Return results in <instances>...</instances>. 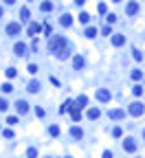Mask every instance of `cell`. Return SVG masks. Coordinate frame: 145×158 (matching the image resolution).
I'll return each mask as SVG.
<instances>
[{
    "mask_svg": "<svg viewBox=\"0 0 145 158\" xmlns=\"http://www.w3.org/2000/svg\"><path fill=\"white\" fill-rule=\"evenodd\" d=\"M49 51L53 55H57L59 59H66L70 55V42L66 38H62V35H55V38L49 40Z\"/></svg>",
    "mask_w": 145,
    "mask_h": 158,
    "instance_id": "cell-1",
    "label": "cell"
},
{
    "mask_svg": "<svg viewBox=\"0 0 145 158\" xmlns=\"http://www.w3.org/2000/svg\"><path fill=\"white\" fill-rule=\"evenodd\" d=\"M128 110H130V114H132V116H141V114L145 112V106H143V103H139V101H134V103H130V108H128Z\"/></svg>",
    "mask_w": 145,
    "mask_h": 158,
    "instance_id": "cell-2",
    "label": "cell"
},
{
    "mask_svg": "<svg viewBox=\"0 0 145 158\" xmlns=\"http://www.w3.org/2000/svg\"><path fill=\"white\" fill-rule=\"evenodd\" d=\"M13 51H15V55H18V57H24V55H26V44L18 42V44L13 46Z\"/></svg>",
    "mask_w": 145,
    "mask_h": 158,
    "instance_id": "cell-3",
    "label": "cell"
},
{
    "mask_svg": "<svg viewBox=\"0 0 145 158\" xmlns=\"http://www.w3.org/2000/svg\"><path fill=\"white\" fill-rule=\"evenodd\" d=\"M72 68H75V70L84 68V57H81V55H75V57H72Z\"/></svg>",
    "mask_w": 145,
    "mask_h": 158,
    "instance_id": "cell-4",
    "label": "cell"
},
{
    "mask_svg": "<svg viewBox=\"0 0 145 158\" xmlns=\"http://www.w3.org/2000/svg\"><path fill=\"white\" fill-rule=\"evenodd\" d=\"M15 110H18V114H26V110H29V103L20 99V101L15 103Z\"/></svg>",
    "mask_w": 145,
    "mask_h": 158,
    "instance_id": "cell-5",
    "label": "cell"
},
{
    "mask_svg": "<svg viewBox=\"0 0 145 158\" xmlns=\"http://www.w3.org/2000/svg\"><path fill=\"white\" fill-rule=\"evenodd\" d=\"M110 97H112L110 90H103V88L97 90V99H99V101H110Z\"/></svg>",
    "mask_w": 145,
    "mask_h": 158,
    "instance_id": "cell-6",
    "label": "cell"
},
{
    "mask_svg": "<svg viewBox=\"0 0 145 158\" xmlns=\"http://www.w3.org/2000/svg\"><path fill=\"white\" fill-rule=\"evenodd\" d=\"M123 150H125V152H137V143H134L132 138H125V143H123Z\"/></svg>",
    "mask_w": 145,
    "mask_h": 158,
    "instance_id": "cell-7",
    "label": "cell"
},
{
    "mask_svg": "<svg viewBox=\"0 0 145 158\" xmlns=\"http://www.w3.org/2000/svg\"><path fill=\"white\" fill-rule=\"evenodd\" d=\"M7 33H9V35H18V33H20V24H18V22H11V24L7 26Z\"/></svg>",
    "mask_w": 145,
    "mask_h": 158,
    "instance_id": "cell-8",
    "label": "cell"
},
{
    "mask_svg": "<svg viewBox=\"0 0 145 158\" xmlns=\"http://www.w3.org/2000/svg\"><path fill=\"white\" fill-rule=\"evenodd\" d=\"M72 106H75V108H86L88 106V97H84V95H81V97H77V101H75V103H72Z\"/></svg>",
    "mask_w": 145,
    "mask_h": 158,
    "instance_id": "cell-9",
    "label": "cell"
},
{
    "mask_svg": "<svg viewBox=\"0 0 145 158\" xmlns=\"http://www.w3.org/2000/svg\"><path fill=\"white\" fill-rule=\"evenodd\" d=\"M40 31H42V26H40L38 22H31V24H29V35H38Z\"/></svg>",
    "mask_w": 145,
    "mask_h": 158,
    "instance_id": "cell-10",
    "label": "cell"
},
{
    "mask_svg": "<svg viewBox=\"0 0 145 158\" xmlns=\"http://www.w3.org/2000/svg\"><path fill=\"white\" fill-rule=\"evenodd\" d=\"M108 116H110V119H123L125 112H123V110H110V112H108Z\"/></svg>",
    "mask_w": 145,
    "mask_h": 158,
    "instance_id": "cell-11",
    "label": "cell"
},
{
    "mask_svg": "<svg viewBox=\"0 0 145 158\" xmlns=\"http://www.w3.org/2000/svg\"><path fill=\"white\" fill-rule=\"evenodd\" d=\"M125 11H128V15H134V13L139 11V2H130V5H128V9H125Z\"/></svg>",
    "mask_w": 145,
    "mask_h": 158,
    "instance_id": "cell-12",
    "label": "cell"
},
{
    "mask_svg": "<svg viewBox=\"0 0 145 158\" xmlns=\"http://www.w3.org/2000/svg\"><path fill=\"white\" fill-rule=\"evenodd\" d=\"M59 22H62V26H70V24H72V18H70L68 13H64V15L59 18Z\"/></svg>",
    "mask_w": 145,
    "mask_h": 158,
    "instance_id": "cell-13",
    "label": "cell"
},
{
    "mask_svg": "<svg viewBox=\"0 0 145 158\" xmlns=\"http://www.w3.org/2000/svg\"><path fill=\"white\" fill-rule=\"evenodd\" d=\"M70 116H72V121H79V119H81L79 108H75V106H72V108H70Z\"/></svg>",
    "mask_w": 145,
    "mask_h": 158,
    "instance_id": "cell-14",
    "label": "cell"
},
{
    "mask_svg": "<svg viewBox=\"0 0 145 158\" xmlns=\"http://www.w3.org/2000/svg\"><path fill=\"white\" fill-rule=\"evenodd\" d=\"M70 136H75V138H81V136H84V132H81V127H70Z\"/></svg>",
    "mask_w": 145,
    "mask_h": 158,
    "instance_id": "cell-15",
    "label": "cell"
},
{
    "mask_svg": "<svg viewBox=\"0 0 145 158\" xmlns=\"http://www.w3.org/2000/svg\"><path fill=\"white\" fill-rule=\"evenodd\" d=\"M123 42H125L123 35H112V44H114V46H121Z\"/></svg>",
    "mask_w": 145,
    "mask_h": 158,
    "instance_id": "cell-16",
    "label": "cell"
},
{
    "mask_svg": "<svg viewBox=\"0 0 145 158\" xmlns=\"http://www.w3.org/2000/svg\"><path fill=\"white\" fill-rule=\"evenodd\" d=\"M84 35H86V38H95V35H97V29H95V26H88Z\"/></svg>",
    "mask_w": 145,
    "mask_h": 158,
    "instance_id": "cell-17",
    "label": "cell"
},
{
    "mask_svg": "<svg viewBox=\"0 0 145 158\" xmlns=\"http://www.w3.org/2000/svg\"><path fill=\"white\" fill-rule=\"evenodd\" d=\"M40 90V81H31L29 83V92H38Z\"/></svg>",
    "mask_w": 145,
    "mask_h": 158,
    "instance_id": "cell-18",
    "label": "cell"
},
{
    "mask_svg": "<svg viewBox=\"0 0 145 158\" xmlns=\"http://www.w3.org/2000/svg\"><path fill=\"white\" fill-rule=\"evenodd\" d=\"M88 119H99V110L97 108H90L88 110Z\"/></svg>",
    "mask_w": 145,
    "mask_h": 158,
    "instance_id": "cell-19",
    "label": "cell"
},
{
    "mask_svg": "<svg viewBox=\"0 0 145 158\" xmlns=\"http://www.w3.org/2000/svg\"><path fill=\"white\" fill-rule=\"evenodd\" d=\"M5 75H7L9 79H13V77H15V68H7V70H5Z\"/></svg>",
    "mask_w": 145,
    "mask_h": 158,
    "instance_id": "cell-20",
    "label": "cell"
},
{
    "mask_svg": "<svg viewBox=\"0 0 145 158\" xmlns=\"http://www.w3.org/2000/svg\"><path fill=\"white\" fill-rule=\"evenodd\" d=\"M49 132H51V136H57V134H59V127H57V125H51Z\"/></svg>",
    "mask_w": 145,
    "mask_h": 158,
    "instance_id": "cell-21",
    "label": "cell"
},
{
    "mask_svg": "<svg viewBox=\"0 0 145 158\" xmlns=\"http://www.w3.org/2000/svg\"><path fill=\"white\" fill-rule=\"evenodd\" d=\"M88 20H90V15H88L86 11H84V13L79 15V22H84V24H88Z\"/></svg>",
    "mask_w": 145,
    "mask_h": 158,
    "instance_id": "cell-22",
    "label": "cell"
},
{
    "mask_svg": "<svg viewBox=\"0 0 145 158\" xmlns=\"http://www.w3.org/2000/svg\"><path fill=\"white\" fill-rule=\"evenodd\" d=\"M20 15H22V20H26V18H29V9L22 7V9H20Z\"/></svg>",
    "mask_w": 145,
    "mask_h": 158,
    "instance_id": "cell-23",
    "label": "cell"
},
{
    "mask_svg": "<svg viewBox=\"0 0 145 158\" xmlns=\"http://www.w3.org/2000/svg\"><path fill=\"white\" fill-rule=\"evenodd\" d=\"M141 77H143V72H141V70H132V79H137V81H139Z\"/></svg>",
    "mask_w": 145,
    "mask_h": 158,
    "instance_id": "cell-24",
    "label": "cell"
},
{
    "mask_svg": "<svg viewBox=\"0 0 145 158\" xmlns=\"http://www.w3.org/2000/svg\"><path fill=\"white\" fill-rule=\"evenodd\" d=\"M53 9V2H42V11H51Z\"/></svg>",
    "mask_w": 145,
    "mask_h": 158,
    "instance_id": "cell-25",
    "label": "cell"
},
{
    "mask_svg": "<svg viewBox=\"0 0 145 158\" xmlns=\"http://www.w3.org/2000/svg\"><path fill=\"white\" fill-rule=\"evenodd\" d=\"M26 156H29V158H35V156H38V150H35V147H31V150L26 152Z\"/></svg>",
    "mask_w": 145,
    "mask_h": 158,
    "instance_id": "cell-26",
    "label": "cell"
},
{
    "mask_svg": "<svg viewBox=\"0 0 145 158\" xmlns=\"http://www.w3.org/2000/svg\"><path fill=\"white\" fill-rule=\"evenodd\" d=\"M9 108V103H7V101L5 99H0V112H5V110Z\"/></svg>",
    "mask_w": 145,
    "mask_h": 158,
    "instance_id": "cell-27",
    "label": "cell"
},
{
    "mask_svg": "<svg viewBox=\"0 0 145 158\" xmlns=\"http://www.w3.org/2000/svg\"><path fill=\"white\" fill-rule=\"evenodd\" d=\"M11 90H13L11 83H2V92H11Z\"/></svg>",
    "mask_w": 145,
    "mask_h": 158,
    "instance_id": "cell-28",
    "label": "cell"
},
{
    "mask_svg": "<svg viewBox=\"0 0 145 158\" xmlns=\"http://www.w3.org/2000/svg\"><path fill=\"white\" fill-rule=\"evenodd\" d=\"M132 92H134L137 97H139V95H143V86H134V90H132Z\"/></svg>",
    "mask_w": 145,
    "mask_h": 158,
    "instance_id": "cell-29",
    "label": "cell"
},
{
    "mask_svg": "<svg viewBox=\"0 0 145 158\" xmlns=\"http://www.w3.org/2000/svg\"><path fill=\"white\" fill-rule=\"evenodd\" d=\"M106 20H108V24H112V22L116 20V15H114V13H108V18H106Z\"/></svg>",
    "mask_w": 145,
    "mask_h": 158,
    "instance_id": "cell-30",
    "label": "cell"
},
{
    "mask_svg": "<svg viewBox=\"0 0 145 158\" xmlns=\"http://www.w3.org/2000/svg\"><path fill=\"white\" fill-rule=\"evenodd\" d=\"M112 134H114V136H116V138H119V136H121V134H123V129H121V127H114V129H112Z\"/></svg>",
    "mask_w": 145,
    "mask_h": 158,
    "instance_id": "cell-31",
    "label": "cell"
},
{
    "mask_svg": "<svg viewBox=\"0 0 145 158\" xmlns=\"http://www.w3.org/2000/svg\"><path fill=\"white\" fill-rule=\"evenodd\" d=\"M29 72H31V75H35V72H38V66H35V64H29Z\"/></svg>",
    "mask_w": 145,
    "mask_h": 158,
    "instance_id": "cell-32",
    "label": "cell"
},
{
    "mask_svg": "<svg viewBox=\"0 0 145 158\" xmlns=\"http://www.w3.org/2000/svg\"><path fill=\"white\" fill-rule=\"evenodd\" d=\"M97 11H99V13H106V5H103V2H99V7H97Z\"/></svg>",
    "mask_w": 145,
    "mask_h": 158,
    "instance_id": "cell-33",
    "label": "cell"
},
{
    "mask_svg": "<svg viewBox=\"0 0 145 158\" xmlns=\"http://www.w3.org/2000/svg\"><path fill=\"white\" fill-rule=\"evenodd\" d=\"M7 123H9V125H15V123H18V119H15V116H9V119H7Z\"/></svg>",
    "mask_w": 145,
    "mask_h": 158,
    "instance_id": "cell-34",
    "label": "cell"
},
{
    "mask_svg": "<svg viewBox=\"0 0 145 158\" xmlns=\"http://www.w3.org/2000/svg\"><path fill=\"white\" fill-rule=\"evenodd\" d=\"M103 35H112V29H110V26H108V24L103 26Z\"/></svg>",
    "mask_w": 145,
    "mask_h": 158,
    "instance_id": "cell-35",
    "label": "cell"
},
{
    "mask_svg": "<svg viewBox=\"0 0 145 158\" xmlns=\"http://www.w3.org/2000/svg\"><path fill=\"white\" fill-rule=\"evenodd\" d=\"M2 136H5V138H11V136H13V132H11V129H5Z\"/></svg>",
    "mask_w": 145,
    "mask_h": 158,
    "instance_id": "cell-36",
    "label": "cell"
},
{
    "mask_svg": "<svg viewBox=\"0 0 145 158\" xmlns=\"http://www.w3.org/2000/svg\"><path fill=\"white\" fill-rule=\"evenodd\" d=\"M103 158H112V152H103Z\"/></svg>",
    "mask_w": 145,
    "mask_h": 158,
    "instance_id": "cell-37",
    "label": "cell"
},
{
    "mask_svg": "<svg viewBox=\"0 0 145 158\" xmlns=\"http://www.w3.org/2000/svg\"><path fill=\"white\" fill-rule=\"evenodd\" d=\"M75 2H77V5L81 7V5H84V2H86V0H75Z\"/></svg>",
    "mask_w": 145,
    "mask_h": 158,
    "instance_id": "cell-38",
    "label": "cell"
},
{
    "mask_svg": "<svg viewBox=\"0 0 145 158\" xmlns=\"http://www.w3.org/2000/svg\"><path fill=\"white\" fill-rule=\"evenodd\" d=\"M5 2H7V5H13V2H15V0H5Z\"/></svg>",
    "mask_w": 145,
    "mask_h": 158,
    "instance_id": "cell-39",
    "label": "cell"
},
{
    "mask_svg": "<svg viewBox=\"0 0 145 158\" xmlns=\"http://www.w3.org/2000/svg\"><path fill=\"white\" fill-rule=\"evenodd\" d=\"M0 18H2V7H0Z\"/></svg>",
    "mask_w": 145,
    "mask_h": 158,
    "instance_id": "cell-40",
    "label": "cell"
},
{
    "mask_svg": "<svg viewBox=\"0 0 145 158\" xmlns=\"http://www.w3.org/2000/svg\"><path fill=\"white\" fill-rule=\"evenodd\" d=\"M143 138H145V129H143Z\"/></svg>",
    "mask_w": 145,
    "mask_h": 158,
    "instance_id": "cell-41",
    "label": "cell"
},
{
    "mask_svg": "<svg viewBox=\"0 0 145 158\" xmlns=\"http://www.w3.org/2000/svg\"><path fill=\"white\" fill-rule=\"evenodd\" d=\"M114 2H121V0H114Z\"/></svg>",
    "mask_w": 145,
    "mask_h": 158,
    "instance_id": "cell-42",
    "label": "cell"
}]
</instances>
